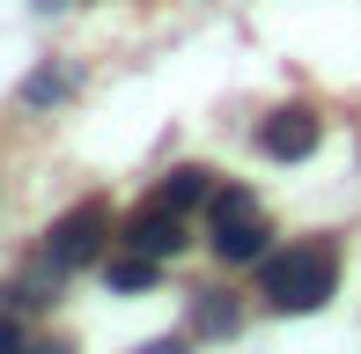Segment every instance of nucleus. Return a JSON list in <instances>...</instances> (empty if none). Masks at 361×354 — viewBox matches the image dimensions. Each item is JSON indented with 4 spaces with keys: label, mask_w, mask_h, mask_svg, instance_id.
Here are the masks:
<instances>
[{
    "label": "nucleus",
    "mask_w": 361,
    "mask_h": 354,
    "mask_svg": "<svg viewBox=\"0 0 361 354\" xmlns=\"http://www.w3.org/2000/svg\"><path fill=\"white\" fill-rule=\"evenodd\" d=\"M332 281H339V251L324 244V236H310V244H295L288 259L266 266V295H273V310H317V303L332 295Z\"/></svg>",
    "instance_id": "nucleus-1"
},
{
    "label": "nucleus",
    "mask_w": 361,
    "mask_h": 354,
    "mask_svg": "<svg viewBox=\"0 0 361 354\" xmlns=\"http://www.w3.org/2000/svg\"><path fill=\"white\" fill-rule=\"evenodd\" d=\"M104 236H111V207L104 200L67 207V214L52 221V236H44V266L74 273V266H89V259H104Z\"/></svg>",
    "instance_id": "nucleus-2"
},
{
    "label": "nucleus",
    "mask_w": 361,
    "mask_h": 354,
    "mask_svg": "<svg viewBox=\"0 0 361 354\" xmlns=\"http://www.w3.org/2000/svg\"><path fill=\"white\" fill-rule=\"evenodd\" d=\"M258 251H266V214H258V200L243 185L214 192V259L221 266H251Z\"/></svg>",
    "instance_id": "nucleus-3"
},
{
    "label": "nucleus",
    "mask_w": 361,
    "mask_h": 354,
    "mask_svg": "<svg viewBox=\"0 0 361 354\" xmlns=\"http://www.w3.org/2000/svg\"><path fill=\"white\" fill-rule=\"evenodd\" d=\"M317 140H324V126H317V111H310V104H288V111H273V118L258 126V148H266L273 163H302Z\"/></svg>",
    "instance_id": "nucleus-4"
},
{
    "label": "nucleus",
    "mask_w": 361,
    "mask_h": 354,
    "mask_svg": "<svg viewBox=\"0 0 361 354\" xmlns=\"http://www.w3.org/2000/svg\"><path fill=\"white\" fill-rule=\"evenodd\" d=\"M126 244L147 251V259H177V244H185V207L170 200H147L133 221H126Z\"/></svg>",
    "instance_id": "nucleus-5"
},
{
    "label": "nucleus",
    "mask_w": 361,
    "mask_h": 354,
    "mask_svg": "<svg viewBox=\"0 0 361 354\" xmlns=\"http://www.w3.org/2000/svg\"><path fill=\"white\" fill-rule=\"evenodd\" d=\"M192 332H207V340L236 332V303H228V295H214V288H200V303H192Z\"/></svg>",
    "instance_id": "nucleus-6"
},
{
    "label": "nucleus",
    "mask_w": 361,
    "mask_h": 354,
    "mask_svg": "<svg viewBox=\"0 0 361 354\" xmlns=\"http://www.w3.org/2000/svg\"><path fill=\"white\" fill-rule=\"evenodd\" d=\"M155 266H162V259H147V251L126 244L118 259H104V281H111V288H147V281H155Z\"/></svg>",
    "instance_id": "nucleus-7"
},
{
    "label": "nucleus",
    "mask_w": 361,
    "mask_h": 354,
    "mask_svg": "<svg viewBox=\"0 0 361 354\" xmlns=\"http://www.w3.org/2000/svg\"><path fill=\"white\" fill-rule=\"evenodd\" d=\"M155 200H170V207H200V200H214V185H207V170H170V177H162V192H155Z\"/></svg>",
    "instance_id": "nucleus-8"
},
{
    "label": "nucleus",
    "mask_w": 361,
    "mask_h": 354,
    "mask_svg": "<svg viewBox=\"0 0 361 354\" xmlns=\"http://www.w3.org/2000/svg\"><path fill=\"white\" fill-rule=\"evenodd\" d=\"M23 96H30V104H59V96H67V74H30Z\"/></svg>",
    "instance_id": "nucleus-9"
},
{
    "label": "nucleus",
    "mask_w": 361,
    "mask_h": 354,
    "mask_svg": "<svg viewBox=\"0 0 361 354\" xmlns=\"http://www.w3.org/2000/svg\"><path fill=\"white\" fill-rule=\"evenodd\" d=\"M0 354H23V325H15L8 310H0Z\"/></svg>",
    "instance_id": "nucleus-10"
},
{
    "label": "nucleus",
    "mask_w": 361,
    "mask_h": 354,
    "mask_svg": "<svg viewBox=\"0 0 361 354\" xmlns=\"http://www.w3.org/2000/svg\"><path fill=\"white\" fill-rule=\"evenodd\" d=\"M140 354H185V340H155V347H140Z\"/></svg>",
    "instance_id": "nucleus-11"
},
{
    "label": "nucleus",
    "mask_w": 361,
    "mask_h": 354,
    "mask_svg": "<svg viewBox=\"0 0 361 354\" xmlns=\"http://www.w3.org/2000/svg\"><path fill=\"white\" fill-rule=\"evenodd\" d=\"M23 354H74V347H52V340H44V347H23Z\"/></svg>",
    "instance_id": "nucleus-12"
}]
</instances>
